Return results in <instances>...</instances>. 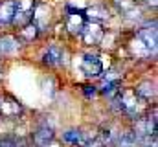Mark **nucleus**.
I'll list each match as a JSON object with an SVG mask.
<instances>
[{
    "mask_svg": "<svg viewBox=\"0 0 158 147\" xmlns=\"http://www.w3.org/2000/svg\"><path fill=\"white\" fill-rule=\"evenodd\" d=\"M119 107H121V112H125V114H129V116H132V118H140L142 116V112L145 109V99H142L136 92H134V88H125V90H119Z\"/></svg>",
    "mask_w": 158,
    "mask_h": 147,
    "instance_id": "obj_1",
    "label": "nucleus"
},
{
    "mask_svg": "<svg viewBox=\"0 0 158 147\" xmlns=\"http://www.w3.org/2000/svg\"><path fill=\"white\" fill-rule=\"evenodd\" d=\"M33 7H35V0H15V15L11 24H15L17 28H22L28 22H31Z\"/></svg>",
    "mask_w": 158,
    "mask_h": 147,
    "instance_id": "obj_2",
    "label": "nucleus"
},
{
    "mask_svg": "<svg viewBox=\"0 0 158 147\" xmlns=\"http://www.w3.org/2000/svg\"><path fill=\"white\" fill-rule=\"evenodd\" d=\"M81 39H83V42L86 44V46H98L101 40H103V37H105V32H103V28H101V24L99 22H94V20H90V22H86L85 26H83V30H81Z\"/></svg>",
    "mask_w": 158,
    "mask_h": 147,
    "instance_id": "obj_3",
    "label": "nucleus"
},
{
    "mask_svg": "<svg viewBox=\"0 0 158 147\" xmlns=\"http://www.w3.org/2000/svg\"><path fill=\"white\" fill-rule=\"evenodd\" d=\"M22 114V105L11 94L0 96V118H19Z\"/></svg>",
    "mask_w": 158,
    "mask_h": 147,
    "instance_id": "obj_4",
    "label": "nucleus"
},
{
    "mask_svg": "<svg viewBox=\"0 0 158 147\" xmlns=\"http://www.w3.org/2000/svg\"><path fill=\"white\" fill-rule=\"evenodd\" d=\"M81 70H83V74L86 77H98L103 72V63H101V59L98 55H90L88 53L81 61Z\"/></svg>",
    "mask_w": 158,
    "mask_h": 147,
    "instance_id": "obj_5",
    "label": "nucleus"
},
{
    "mask_svg": "<svg viewBox=\"0 0 158 147\" xmlns=\"http://www.w3.org/2000/svg\"><path fill=\"white\" fill-rule=\"evenodd\" d=\"M50 19H52V9H50L46 4H42V2H35L33 13H31V22L39 28V32L42 30V28L48 26Z\"/></svg>",
    "mask_w": 158,
    "mask_h": 147,
    "instance_id": "obj_6",
    "label": "nucleus"
},
{
    "mask_svg": "<svg viewBox=\"0 0 158 147\" xmlns=\"http://www.w3.org/2000/svg\"><path fill=\"white\" fill-rule=\"evenodd\" d=\"M85 24H86L85 11H79V9H68V15H66V28L70 30V33L79 35Z\"/></svg>",
    "mask_w": 158,
    "mask_h": 147,
    "instance_id": "obj_7",
    "label": "nucleus"
},
{
    "mask_svg": "<svg viewBox=\"0 0 158 147\" xmlns=\"http://www.w3.org/2000/svg\"><path fill=\"white\" fill-rule=\"evenodd\" d=\"M53 138H55V132H53V129H52L50 125H46V123L39 125V127L33 131V134H31V140H33V145L35 147L48 145Z\"/></svg>",
    "mask_w": 158,
    "mask_h": 147,
    "instance_id": "obj_8",
    "label": "nucleus"
},
{
    "mask_svg": "<svg viewBox=\"0 0 158 147\" xmlns=\"http://www.w3.org/2000/svg\"><path fill=\"white\" fill-rule=\"evenodd\" d=\"M63 57H64V50L59 44H50L42 53V63L48 66H59L63 63Z\"/></svg>",
    "mask_w": 158,
    "mask_h": 147,
    "instance_id": "obj_9",
    "label": "nucleus"
},
{
    "mask_svg": "<svg viewBox=\"0 0 158 147\" xmlns=\"http://www.w3.org/2000/svg\"><path fill=\"white\" fill-rule=\"evenodd\" d=\"M20 48V39L13 35H2L0 37V55L2 57H9L13 53H17Z\"/></svg>",
    "mask_w": 158,
    "mask_h": 147,
    "instance_id": "obj_10",
    "label": "nucleus"
},
{
    "mask_svg": "<svg viewBox=\"0 0 158 147\" xmlns=\"http://www.w3.org/2000/svg\"><path fill=\"white\" fill-rule=\"evenodd\" d=\"M114 4H116V7L119 9V13L125 15V17H129V19H134V17L138 19L142 15L140 6H138V0H114Z\"/></svg>",
    "mask_w": 158,
    "mask_h": 147,
    "instance_id": "obj_11",
    "label": "nucleus"
},
{
    "mask_svg": "<svg viewBox=\"0 0 158 147\" xmlns=\"http://www.w3.org/2000/svg\"><path fill=\"white\" fill-rule=\"evenodd\" d=\"M129 50H131L132 55H136V57H140V59H145V57H149V55H155V53L151 52V48H149V46H147V44H145L138 35H136V39L131 40Z\"/></svg>",
    "mask_w": 158,
    "mask_h": 147,
    "instance_id": "obj_12",
    "label": "nucleus"
},
{
    "mask_svg": "<svg viewBox=\"0 0 158 147\" xmlns=\"http://www.w3.org/2000/svg\"><path fill=\"white\" fill-rule=\"evenodd\" d=\"M15 15V0H2L0 2V26L11 24Z\"/></svg>",
    "mask_w": 158,
    "mask_h": 147,
    "instance_id": "obj_13",
    "label": "nucleus"
},
{
    "mask_svg": "<svg viewBox=\"0 0 158 147\" xmlns=\"http://www.w3.org/2000/svg\"><path fill=\"white\" fill-rule=\"evenodd\" d=\"M63 142H66V144H70V145H86V144H88L85 132H81L79 129H70V131H66V132L63 134Z\"/></svg>",
    "mask_w": 158,
    "mask_h": 147,
    "instance_id": "obj_14",
    "label": "nucleus"
},
{
    "mask_svg": "<svg viewBox=\"0 0 158 147\" xmlns=\"http://www.w3.org/2000/svg\"><path fill=\"white\" fill-rule=\"evenodd\" d=\"M85 17L90 19V20H94V22H99V20L109 19L110 15H109V9L105 6H92V7H88L85 11Z\"/></svg>",
    "mask_w": 158,
    "mask_h": 147,
    "instance_id": "obj_15",
    "label": "nucleus"
},
{
    "mask_svg": "<svg viewBox=\"0 0 158 147\" xmlns=\"http://www.w3.org/2000/svg\"><path fill=\"white\" fill-rule=\"evenodd\" d=\"M138 37L151 48V52L153 53H156V30H155V26L153 28H145V30H140V33Z\"/></svg>",
    "mask_w": 158,
    "mask_h": 147,
    "instance_id": "obj_16",
    "label": "nucleus"
},
{
    "mask_svg": "<svg viewBox=\"0 0 158 147\" xmlns=\"http://www.w3.org/2000/svg\"><path fill=\"white\" fill-rule=\"evenodd\" d=\"M39 35V28L33 24V22H28L26 26H22L20 28V32H19V37L22 39V40H26V42H31V40H35Z\"/></svg>",
    "mask_w": 158,
    "mask_h": 147,
    "instance_id": "obj_17",
    "label": "nucleus"
},
{
    "mask_svg": "<svg viewBox=\"0 0 158 147\" xmlns=\"http://www.w3.org/2000/svg\"><path fill=\"white\" fill-rule=\"evenodd\" d=\"M134 92L142 98V99H151V98H155V94H156V90H155V85L151 83V81H145V83H142V85H138L136 88H134Z\"/></svg>",
    "mask_w": 158,
    "mask_h": 147,
    "instance_id": "obj_18",
    "label": "nucleus"
},
{
    "mask_svg": "<svg viewBox=\"0 0 158 147\" xmlns=\"http://www.w3.org/2000/svg\"><path fill=\"white\" fill-rule=\"evenodd\" d=\"M83 92H85V96H86V98H94V96L98 94L96 86H90V85H88V86H83Z\"/></svg>",
    "mask_w": 158,
    "mask_h": 147,
    "instance_id": "obj_19",
    "label": "nucleus"
},
{
    "mask_svg": "<svg viewBox=\"0 0 158 147\" xmlns=\"http://www.w3.org/2000/svg\"><path fill=\"white\" fill-rule=\"evenodd\" d=\"M86 147H105V144L101 142V140H92V142H88Z\"/></svg>",
    "mask_w": 158,
    "mask_h": 147,
    "instance_id": "obj_20",
    "label": "nucleus"
},
{
    "mask_svg": "<svg viewBox=\"0 0 158 147\" xmlns=\"http://www.w3.org/2000/svg\"><path fill=\"white\" fill-rule=\"evenodd\" d=\"M143 2H145V4H147V6H153V7H155V6H156V0H143Z\"/></svg>",
    "mask_w": 158,
    "mask_h": 147,
    "instance_id": "obj_21",
    "label": "nucleus"
},
{
    "mask_svg": "<svg viewBox=\"0 0 158 147\" xmlns=\"http://www.w3.org/2000/svg\"><path fill=\"white\" fill-rule=\"evenodd\" d=\"M0 63H2V55H0Z\"/></svg>",
    "mask_w": 158,
    "mask_h": 147,
    "instance_id": "obj_22",
    "label": "nucleus"
},
{
    "mask_svg": "<svg viewBox=\"0 0 158 147\" xmlns=\"http://www.w3.org/2000/svg\"><path fill=\"white\" fill-rule=\"evenodd\" d=\"M0 79H2V74H0Z\"/></svg>",
    "mask_w": 158,
    "mask_h": 147,
    "instance_id": "obj_23",
    "label": "nucleus"
}]
</instances>
